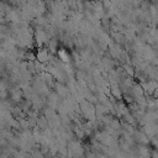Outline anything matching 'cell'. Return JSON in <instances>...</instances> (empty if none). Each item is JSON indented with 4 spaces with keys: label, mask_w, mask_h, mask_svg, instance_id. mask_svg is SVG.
I'll list each match as a JSON object with an SVG mask.
<instances>
[{
    "label": "cell",
    "mask_w": 158,
    "mask_h": 158,
    "mask_svg": "<svg viewBox=\"0 0 158 158\" xmlns=\"http://www.w3.org/2000/svg\"><path fill=\"white\" fill-rule=\"evenodd\" d=\"M133 93H135L136 98H137V96H142V95H143V89H142V86H141V85H135V86H133Z\"/></svg>",
    "instance_id": "cell-2"
},
{
    "label": "cell",
    "mask_w": 158,
    "mask_h": 158,
    "mask_svg": "<svg viewBox=\"0 0 158 158\" xmlns=\"http://www.w3.org/2000/svg\"><path fill=\"white\" fill-rule=\"evenodd\" d=\"M157 85L158 84H157L156 80H149V81H146V83L142 84V86L144 88V91L148 93V94H153L154 90H156V88H157Z\"/></svg>",
    "instance_id": "cell-1"
}]
</instances>
